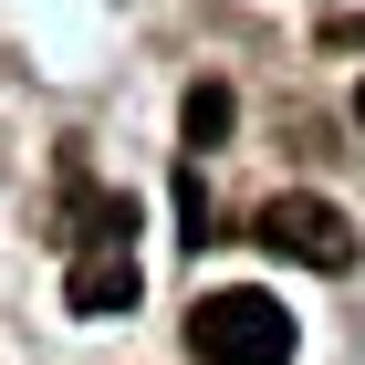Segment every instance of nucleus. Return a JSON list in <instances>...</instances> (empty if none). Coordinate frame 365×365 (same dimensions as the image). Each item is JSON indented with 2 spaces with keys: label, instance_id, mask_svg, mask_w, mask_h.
<instances>
[{
  "label": "nucleus",
  "instance_id": "nucleus-1",
  "mask_svg": "<svg viewBox=\"0 0 365 365\" xmlns=\"http://www.w3.org/2000/svg\"><path fill=\"white\" fill-rule=\"evenodd\" d=\"M188 355L198 365H292V313L272 292H198L188 303Z\"/></svg>",
  "mask_w": 365,
  "mask_h": 365
},
{
  "label": "nucleus",
  "instance_id": "nucleus-4",
  "mask_svg": "<svg viewBox=\"0 0 365 365\" xmlns=\"http://www.w3.org/2000/svg\"><path fill=\"white\" fill-rule=\"evenodd\" d=\"M220 136H230V84H188V146L209 157Z\"/></svg>",
  "mask_w": 365,
  "mask_h": 365
},
{
  "label": "nucleus",
  "instance_id": "nucleus-5",
  "mask_svg": "<svg viewBox=\"0 0 365 365\" xmlns=\"http://www.w3.org/2000/svg\"><path fill=\"white\" fill-rule=\"evenodd\" d=\"M355 125H365V84H355Z\"/></svg>",
  "mask_w": 365,
  "mask_h": 365
},
{
  "label": "nucleus",
  "instance_id": "nucleus-3",
  "mask_svg": "<svg viewBox=\"0 0 365 365\" xmlns=\"http://www.w3.org/2000/svg\"><path fill=\"white\" fill-rule=\"evenodd\" d=\"M251 240L261 251H282V261H303V272H344V261H355V220H344L334 198H272V209H261L251 220Z\"/></svg>",
  "mask_w": 365,
  "mask_h": 365
},
{
  "label": "nucleus",
  "instance_id": "nucleus-2",
  "mask_svg": "<svg viewBox=\"0 0 365 365\" xmlns=\"http://www.w3.org/2000/svg\"><path fill=\"white\" fill-rule=\"evenodd\" d=\"M84 251H73V272H63V303L73 313H136V198H94L84 209Z\"/></svg>",
  "mask_w": 365,
  "mask_h": 365
}]
</instances>
